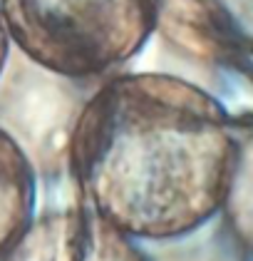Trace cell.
<instances>
[{
    "label": "cell",
    "mask_w": 253,
    "mask_h": 261,
    "mask_svg": "<svg viewBox=\"0 0 253 261\" xmlns=\"http://www.w3.org/2000/svg\"><path fill=\"white\" fill-rule=\"evenodd\" d=\"M70 164L85 206L129 239H176L229 199L236 140L221 105L191 82L136 72L79 112Z\"/></svg>",
    "instance_id": "1"
},
{
    "label": "cell",
    "mask_w": 253,
    "mask_h": 261,
    "mask_svg": "<svg viewBox=\"0 0 253 261\" xmlns=\"http://www.w3.org/2000/svg\"><path fill=\"white\" fill-rule=\"evenodd\" d=\"M8 38L40 67L95 77L144 47L159 0H0Z\"/></svg>",
    "instance_id": "2"
},
{
    "label": "cell",
    "mask_w": 253,
    "mask_h": 261,
    "mask_svg": "<svg viewBox=\"0 0 253 261\" xmlns=\"http://www.w3.org/2000/svg\"><path fill=\"white\" fill-rule=\"evenodd\" d=\"M0 261H147L134 239L92 209H62L33 217Z\"/></svg>",
    "instance_id": "3"
},
{
    "label": "cell",
    "mask_w": 253,
    "mask_h": 261,
    "mask_svg": "<svg viewBox=\"0 0 253 261\" xmlns=\"http://www.w3.org/2000/svg\"><path fill=\"white\" fill-rule=\"evenodd\" d=\"M35 214V172L20 144L0 127V256Z\"/></svg>",
    "instance_id": "4"
},
{
    "label": "cell",
    "mask_w": 253,
    "mask_h": 261,
    "mask_svg": "<svg viewBox=\"0 0 253 261\" xmlns=\"http://www.w3.org/2000/svg\"><path fill=\"white\" fill-rule=\"evenodd\" d=\"M8 50H10V38H8L5 22H3V15H0V72L5 67V60H8Z\"/></svg>",
    "instance_id": "5"
}]
</instances>
